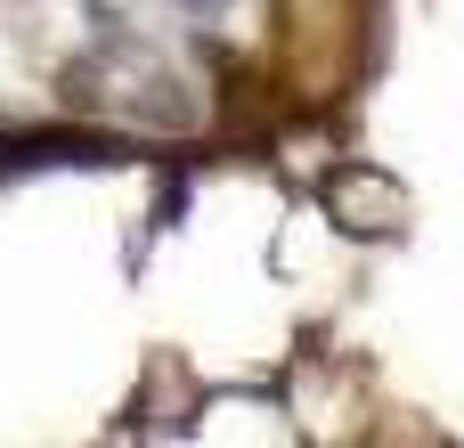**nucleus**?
<instances>
[{"label":"nucleus","mask_w":464,"mask_h":448,"mask_svg":"<svg viewBox=\"0 0 464 448\" xmlns=\"http://www.w3.org/2000/svg\"><path fill=\"white\" fill-rule=\"evenodd\" d=\"M49 163H114V147L106 139H49V131L0 139V171H49Z\"/></svg>","instance_id":"f257e3e1"},{"label":"nucleus","mask_w":464,"mask_h":448,"mask_svg":"<svg viewBox=\"0 0 464 448\" xmlns=\"http://www.w3.org/2000/svg\"><path fill=\"white\" fill-rule=\"evenodd\" d=\"M179 8H196V16H220V8H228V0H179Z\"/></svg>","instance_id":"f03ea898"}]
</instances>
